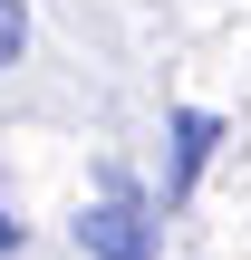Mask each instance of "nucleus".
Instances as JSON below:
<instances>
[{"label":"nucleus","mask_w":251,"mask_h":260,"mask_svg":"<svg viewBox=\"0 0 251 260\" xmlns=\"http://www.w3.org/2000/svg\"><path fill=\"white\" fill-rule=\"evenodd\" d=\"M68 232H77V251H87V260H155V251H164L155 193H145L135 174H116V164H97V203H87Z\"/></svg>","instance_id":"obj_1"},{"label":"nucleus","mask_w":251,"mask_h":260,"mask_svg":"<svg viewBox=\"0 0 251 260\" xmlns=\"http://www.w3.org/2000/svg\"><path fill=\"white\" fill-rule=\"evenodd\" d=\"M222 135H232V125H222L213 106H174V116H164V212H174V203H193V183L213 174Z\"/></svg>","instance_id":"obj_2"},{"label":"nucleus","mask_w":251,"mask_h":260,"mask_svg":"<svg viewBox=\"0 0 251 260\" xmlns=\"http://www.w3.org/2000/svg\"><path fill=\"white\" fill-rule=\"evenodd\" d=\"M19 48H29V0H0V77L19 68Z\"/></svg>","instance_id":"obj_3"},{"label":"nucleus","mask_w":251,"mask_h":260,"mask_svg":"<svg viewBox=\"0 0 251 260\" xmlns=\"http://www.w3.org/2000/svg\"><path fill=\"white\" fill-rule=\"evenodd\" d=\"M19 241H29V222H19V212L0 203V260H19Z\"/></svg>","instance_id":"obj_4"}]
</instances>
